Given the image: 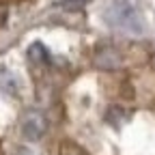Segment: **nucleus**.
I'll return each mask as SVG.
<instances>
[{
	"mask_svg": "<svg viewBox=\"0 0 155 155\" xmlns=\"http://www.w3.org/2000/svg\"><path fill=\"white\" fill-rule=\"evenodd\" d=\"M45 129H48V123H45V119L39 112H30V114L24 116V121H22V136L26 140H32V142L41 140Z\"/></svg>",
	"mask_w": 155,
	"mask_h": 155,
	"instance_id": "1",
	"label": "nucleus"
},
{
	"mask_svg": "<svg viewBox=\"0 0 155 155\" xmlns=\"http://www.w3.org/2000/svg\"><path fill=\"white\" fill-rule=\"evenodd\" d=\"M110 22L114 26H121V28L134 30V32H140V26H142L140 19H138V15H136V11L129 9V7H116V9H112Z\"/></svg>",
	"mask_w": 155,
	"mask_h": 155,
	"instance_id": "2",
	"label": "nucleus"
},
{
	"mask_svg": "<svg viewBox=\"0 0 155 155\" xmlns=\"http://www.w3.org/2000/svg\"><path fill=\"white\" fill-rule=\"evenodd\" d=\"M95 61L104 69H114V67H119L121 58H119V52H114V48H101L99 52H97Z\"/></svg>",
	"mask_w": 155,
	"mask_h": 155,
	"instance_id": "3",
	"label": "nucleus"
},
{
	"mask_svg": "<svg viewBox=\"0 0 155 155\" xmlns=\"http://www.w3.org/2000/svg\"><path fill=\"white\" fill-rule=\"evenodd\" d=\"M28 58H30L32 63H37V65H43V63H48L50 54H48V50H45L41 43H32V45L28 48Z\"/></svg>",
	"mask_w": 155,
	"mask_h": 155,
	"instance_id": "4",
	"label": "nucleus"
},
{
	"mask_svg": "<svg viewBox=\"0 0 155 155\" xmlns=\"http://www.w3.org/2000/svg\"><path fill=\"white\" fill-rule=\"evenodd\" d=\"M61 155H86V153L73 142H63L61 144Z\"/></svg>",
	"mask_w": 155,
	"mask_h": 155,
	"instance_id": "5",
	"label": "nucleus"
},
{
	"mask_svg": "<svg viewBox=\"0 0 155 155\" xmlns=\"http://www.w3.org/2000/svg\"><path fill=\"white\" fill-rule=\"evenodd\" d=\"M2 88H5V93H15V82H13V75H9V71L5 69L2 71Z\"/></svg>",
	"mask_w": 155,
	"mask_h": 155,
	"instance_id": "6",
	"label": "nucleus"
},
{
	"mask_svg": "<svg viewBox=\"0 0 155 155\" xmlns=\"http://www.w3.org/2000/svg\"><path fill=\"white\" fill-rule=\"evenodd\" d=\"M15 155H39V153L32 151V149H28V147H19V149L15 151Z\"/></svg>",
	"mask_w": 155,
	"mask_h": 155,
	"instance_id": "7",
	"label": "nucleus"
},
{
	"mask_svg": "<svg viewBox=\"0 0 155 155\" xmlns=\"http://www.w3.org/2000/svg\"><path fill=\"white\" fill-rule=\"evenodd\" d=\"M153 63H155V58H153Z\"/></svg>",
	"mask_w": 155,
	"mask_h": 155,
	"instance_id": "8",
	"label": "nucleus"
}]
</instances>
